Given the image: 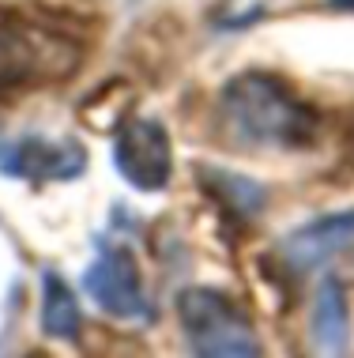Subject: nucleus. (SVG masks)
Masks as SVG:
<instances>
[{
  "label": "nucleus",
  "instance_id": "f257e3e1",
  "mask_svg": "<svg viewBox=\"0 0 354 358\" xmlns=\"http://www.w3.org/2000/svg\"><path fill=\"white\" fill-rule=\"evenodd\" d=\"M219 124L237 148L305 151L320 140V113L283 76L249 69L219 91Z\"/></svg>",
  "mask_w": 354,
  "mask_h": 358
},
{
  "label": "nucleus",
  "instance_id": "f03ea898",
  "mask_svg": "<svg viewBox=\"0 0 354 358\" xmlns=\"http://www.w3.org/2000/svg\"><path fill=\"white\" fill-rule=\"evenodd\" d=\"M83 64L75 38L31 19H0V94L61 83Z\"/></svg>",
  "mask_w": 354,
  "mask_h": 358
},
{
  "label": "nucleus",
  "instance_id": "7ed1b4c3",
  "mask_svg": "<svg viewBox=\"0 0 354 358\" xmlns=\"http://www.w3.org/2000/svg\"><path fill=\"white\" fill-rule=\"evenodd\" d=\"M177 324L200 358H256L264 351L242 302L223 287H185L177 294Z\"/></svg>",
  "mask_w": 354,
  "mask_h": 358
},
{
  "label": "nucleus",
  "instance_id": "20e7f679",
  "mask_svg": "<svg viewBox=\"0 0 354 358\" xmlns=\"http://www.w3.org/2000/svg\"><path fill=\"white\" fill-rule=\"evenodd\" d=\"M83 290L106 317L117 321H155V302L143 283V268L124 241H102L83 272Z\"/></svg>",
  "mask_w": 354,
  "mask_h": 358
},
{
  "label": "nucleus",
  "instance_id": "39448f33",
  "mask_svg": "<svg viewBox=\"0 0 354 358\" xmlns=\"http://www.w3.org/2000/svg\"><path fill=\"white\" fill-rule=\"evenodd\" d=\"M113 170L136 192H162L174 178V143L151 113H132L113 132Z\"/></svg>",
  "mask_w": 354,
  "mask_h": 358
},
{
  "label": "nucleus",
  "instance_id": "423d86ee",
  "mask_svg": "<svg viewBox=\"0 0 354 358\" xmlns=\"http://www.w3.org/2000/svg\"><path fill=\"white\" fill-rule=\"evenodd\" d=\"M0 173L27 185H53V181H75L87 173V148L75 136H0Z\"/></svg>",
  "mask_w": 354,
  "mask_h": 358
},
{
  "label": "nucleus",
  "instance_id": "0eeeda50",
  "mask_svg": "<svg viewBox=\"0 0 354 358\" xmlns=\"http://www.w3.org/2000/svg\"><path fill=\"white\" fill-rule=\"evenodd\" d=\"M351 245H354V211H332V215H317L305 227L290 230L275 249V260H279L286 279H298L324 268L332 257H339Z\"/></svg>",
  "mask_w": 354,
  "mask_h": 358
},
{
  "label": "nucleus",
  "instance_id": "6e6552de",
  "mask_svg": "<svg viewBox=\"0 0 354 358\" xmlns=\"http://www.w3.org/2000/svg\"><path fill=\"white\" fill-rule=\"evenodd\" d=\"M196 185L230 222H253L267 208V189L249 173L196 162Z\"/></svg>",
  "mask_w": 354,
  "mask_h": 358
},
{
  "label": "nucleus",
  "instance_id": "1a4fd4ad",
  "mask_svg": "<svg viewBox=\"0 0 354 358\" xmlns=\"http://www.w3.org/2000/svg\"><path fill=\"white\" fill-rule=\"evenodd\" d=\"M309 343L317 355H343L351 343V302L339 279H324L313 298L309 313Z\"/></svg>",
  "mask_w": 354,
  "mask_h": 358
},
{
  "label": "nucleus",
  "instance_id": "9d476101",
  "mask_svg": "<svg viewBox=\"0 0 354 358\" xmlns=\"http://www.w3.org/2000/svg\"><path fill=\"white\" fill-rule=\"evenodd\" d=\"M42 332L57 343H80L83 336V309H80V298L75 290L68 287V279L61 272H42Z\"/></svg>",
  "mask_w": 354,
  "mask_h": 358
},
{
  "label": "nucleus",
  "instance_id": "9b49d317",
  "mask_svg": "<svg viewBox=\"0 0 354 358\" xmlns=\"http://www.w3.org/2000/svg\"><path fill=\"white\" fill-rule=\"evenodd\" d=\"M332 8H336V12H351L354 15V0H328Z\"/></svg>",
  "mask_w": 354,
  "mask_h": 358
}]
</instances>
